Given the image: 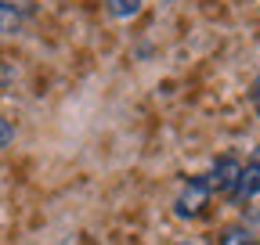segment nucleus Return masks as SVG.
<instances>
[{"label": "nucleus", "instance_id": "nucleus-1", "mask_svg": "<svg viewBox=\"0 0 260 245\" xmlns=\"http://www.w3.org/2000/svg\"><path fill=\"white\" fill-rule=\"evenodd\" d=\"M210 184H206V177H188L184 184H181V195H177V202H174V213L177 217H184V220H191V217H199V213L206 209V202H210Z\"/></svg>", "mask_w": 260, "mask_h": 245}, {"label": "nucleus", "instance_id": "nucleus-2", "mask_svg": "<svg viewBox=\"0 0 260 245\" xmlns=\"http://www.w3.org/2000/svg\"><path fill=\"white\" fill-rule=\"evenodd\" d=\"M239 177H242V162L235 155H220L210 173H206V184H210V191H220V195H235L239 191Z\"/></svg>", "mask_w": 260, "mask_h": 245}, {"label": "nucleus", "instance_id": "nucleus-3", "mask_svg": "<svg viewBox=\"0 0 260 245\" xmlns=\"http://www.w3.org/2000/svg\"><path fill=\"white\" fill-rule=\"evenodd\" d=\"M235 195H239L242 202H260V159L242 166V177H239V191H235Z\"/></svg>", "mask_w": 260, "mask_h": 245}, {"label": "nucleus", "instance_id": "nucleus-4", "mask_svg": "<svg viewBox=\"0 0 260 245\" xmlns=\"http://www.w3.org/2000/svg\"><path fill=\"white\" fill-rule=\"evenodd\" d=\"M105 11L112 18H134L141 11V0H105Z\"/></svg>", "mask_w": 260, "mask_h": 245}, {"label": "nucleus", "instance_id": "nucleus-5", "mask_svg": "<svg viewBox=\"0 0 260 245\" xmlns=\"http://www.w3.org/2000/svg\"><path fill=\"white\" fill-rule=\"evenodd\" d=\"M22 22H25V15H18V11H11V8L0 4V36H15L18 29H22Z\"/></svg>", "mask_w": 260, "mask_h": 245}, {"label": "nucleus", "instance_id": "nucleus-6", "mask_svg": "<svg viewBox=\"0 0 260 245\" xmlns=\"http://www.w3.org/2000/svg\"><path fill=\"white\" fill-rule=\"evenodd\" d=\"M220 245H260L246 227H228L224 231V238H220Z\"/></svg>", "mask_w": 260, "mask_h": 245}, {"label": "nucleus", "instance_id": "nucleus-7", "mask_svg": "<svg viewBox=\"0 0 260 245\" xmlns=\"http://www.w3.org/2000/svg\"><path fill=\"white\" fill-rule=\"evenodd\" d=\"M11 137H15V127H11L4 115H0V148H8V144H11Z\"/></svg>", "mask_w": 260, "mask_h": 245}, {"label": "nucleus", "instance_id": "nucleus-8", "mask_svg": "<svg viewBox=\"0 0 260 245\" xmlns=\"http://www.w3.org/2000/svg\"><path fill=\"white\" fill-rule=\"evenodd\" d=\"M0 4H4V8H11V11H18V15H29V11H32V4H29V0H0Z\"/></svg>", "mask_w": 260, "mask_h": 245}, {"label": "nucleus", "instance_id": "nucleus-9", "mask_svg": "<svg viewBox=\"0 0 260 245\" xmlns=\"http://www.w3.org/2000/svg\"><path fill=\"white\" fill-rule=\"evenodd\" d=\"M253 105H256V112H260V83L253 87Z\"/></svg>", "mask_w": 260, "mask_h": 245}, {"label": "nucleus", "instance_id": "nucleus-10", "mask_svg": "<svg viewBox=\"0 0 260 245\" xmlns=\"http://www.w3.org/2000/svg\"><path fill=\"white\" fill-rule=\"evenodd\" d=\"M8 79V65H4V61H0V83H4Z\"/></svg>", "mask_w": 260, "mask_h": 245}, {"label": "nucleus", "instance_id": "nucleus-11", "mask_svg": "<svg viewBox=\"0 0 260 245\" xmlns=\"http://www.w3.org/2000/svg\"><path fill=\"white\" fill-rule=\"evenodd\" d=\"M181 245H191V241H181Z\"/></svg>", "mask_w": 260, "mask_h": 245}]
</instances>
